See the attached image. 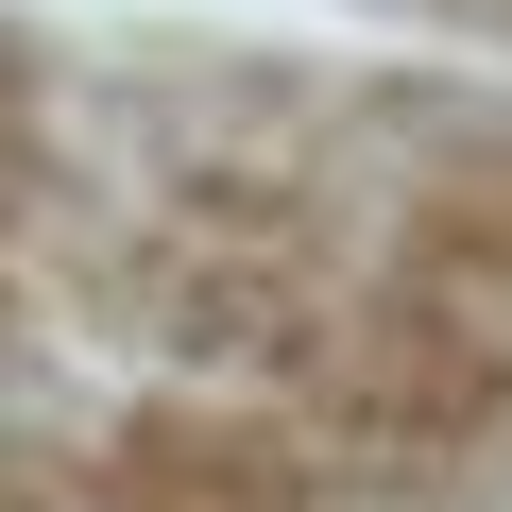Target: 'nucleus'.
<instances>
[{"label":"nucleus","instance_id":"obj_1","mask_svg":"<svg viewBox=\"0 0 512 512\" xmlns=\"http://www.w3.org/2000/svg\"><path fill=\"white\" fill-rule=\"evenodd\" d=\"M0 512H512V69L0 0Z\"/></svg>","mask_w":512,"mask_h":512},{"label":"nucleus","instance_id":"obj_2","mask_svg":"<svg viewBox=\"0 0 512 512\" xmlns=\"http://www.w3.org/2000/svg\"><path fill=\"white\" fill-rule=\"evenodd\" d=\"M342 18H376L410 52H461V69H512V0H342Z\"/></svg>","mask_w":512,"mask_h":512}]
</instances>
